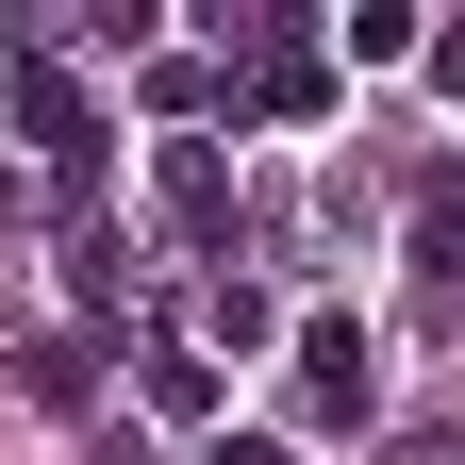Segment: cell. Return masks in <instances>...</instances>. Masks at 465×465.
I'll return each mask as SVG.
<instances>
[{
	"label": "cell",
	"mask_w": 465,
	"mask_h": 465,
	"mask_svg": "<svg viewBox=\"0 0 465 465\" xmlns=\"http://www.w3.org/2000/svg\"><path fill=\"white\" fill-rule=\"evenodd\" d=\"M366 399H382V349L349 332V316H300V332H282V416H300V432H366Z\"/></svg>",
	"instance_id": "6da1fadb"
},
{
	"label": "cell",
	"mask_w": 465,
	"mask_h": 465,
	"mask_svg": "<svg viewBox=\"0 0 465 465\" xmlns=\"http://www.w3.org/2000/svg\"><path fill=\"white\" fill-rule=\"evenodd\" d=\"M17 134L50 150V166H84L100 134H84V84H67V50H34V67H17Z\"/></svg>",
	"instance_id": "7a4b0ae2"
},
{
	"label": "cell",
	"mask_w": 465,
	"mask_h": 465,
	"mask_svg": "<svg viewBox=\"0 0 465 465\" xmlns=\"http://www.w3.org/2000/svg\"><path fill=\"white\" fill-rule=\"evenodd\" d=\"M266 332H282V316H266V282H232V266H216V282H200V349H266Z\"/></svg>",
	"instance_id": "3957f363"
},
{
	"label": "cell",
	"mask_w": 465,
	"mask_h": 465,
	"mask_svg": "<svg viewBox=\"0 0 465 465\" xmlns=\"http://www.w3.org/2000/svg\"><path fill=\"white\" fill-rule=\"evenodd\" d=\"M332 50H349V67H416V50H432V34H416V17H399V0H349V34H332Z\"/></svg>",
	"instance_id": "277c9868"
},
{
	"label": "cell",
	"mask_w": 465,
	"mask_h": 465,
	"mask_svg": "<svg viewBox=\"0 0 465 465\" xmlns=\"http://www.w3.org/2000/svg\"><path fill=\"white\" fill-rule=\"evenodd\" d=\"M150 416H216V349H183V332L150 349Z\"/></svg>",
	"instance_id": "5b68a950"
},
{
	"label": "cell",
	"mask_w": 465,
	"mask_h": 465,
	"mask_svg": "<svg viewBox=\"0 0 465 465\" xmlns=\"http://www.w3.org/2000/svg\"><path fill=\"white\" fill-rule=\"evenodd\" d=\"M166 216H183V232H216V216H232V183H216V150H200V134L166 150Z\"/></svg>",
	"instance_id": "8992f818"
},
{
	"label": "cell",
	"mask_w": 465,
	"mask_h": 465,
	"mask_svg": "<svg viewBox=\"0 0 465 465\" xmlns=\"http://www.w3.org/2000/svg\"><path fill=\"white\" fill-rule=\"evenodd\" d=\"M416 250H465V166H432V183H416Z\"/></svg>",
	"instance_id": "52a82bcc"
},
{
	"label": "cell",
	"mask_w": 465,
	"mask_h": 465,
	"mask_svg": "<svg viewBox=\"0 0 465 465\" xmlns=\"http://www.w3.org/2000/svg\"><path fill=\"white\" fill-rule=\"evenodd\" d=\"M216 465H300V449H282V432H216Z\"/></svg>",
	"instance_id": "ba28073f"
},
{
	"label": "cell",
	"mask_w": 465,
	"mask_h": 465,
	"mask_svg": "<svg viewBox=\"0 0 465 465\" xmlns=\"http://www.w3.org/2000/svg\"><path fill=\"white\" fill-rule=\"evenodd\" d=\"M432 67H449V84H465V17H449V34H432Z\"/></svg>",
	"instance_id": "9c48e42d"
}]
</instances>
